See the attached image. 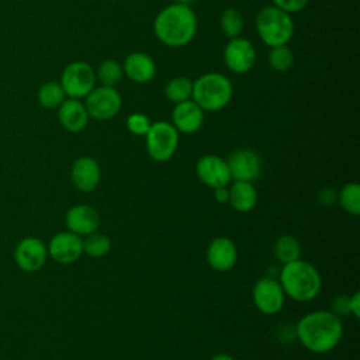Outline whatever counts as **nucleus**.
<instances>
[{
    "label": "nucleus",
    "instance_id": "c9c22d12",
    "mask_svg": "<svg viewBox=\"0 0 360 360\" xmlns=\"http://www.w3.org/2000/svg\"><path fill=\"white\" fill-rule=\"evenodd\" d=\"M194 0H174V3H180V4H187V6H190L191 3H193Z\"/></svg>",
    "mask_w": 360,
    "mask_h": 360
},
{
    "label": "nucleus",
    "instance_id": "7c9ffc66",
    "mask_svg": "<svg viewBox=\"0 0 360 360\" xmlns=\"http://www.w3.org/2000/svg\"><path fill=\"white\" fill-rule=\"evenodd\" d=\"M273 6L278 7L280 10L288 13V14H294V13H300L302 11L309 0H271Z\"/></svg>",
    "mask_w": 360,
    "mask_h": 360
},
{
    "label": "nucleus",
    "instance_id": "4be33fe9",
    "mask_svg": "<svg viewBox=\"0 0 360 360\" xmlns=\"http://www.w3.org/2000/svg\"><path fill=\"white\" fill-rule=\"evenodd\" d=\"M273 252L276 259L281 264H285L301 259V243L294 235L284 233L276 239Z\"/></svg>",
    "mask_w": 360,
    "mask_h": 360
},
{
    "label": "nucleus",
    "instance_id": "f03ea898",
    "mask_svg": "<svg viewBox=\"0 0 360 360\" xmlns=\"http://www.w3.org/2000/svg\"><path fill=\"white\" fill-rule=\"evenodd\" d=\"M198 27L197 15L187 4L172 3L162 8L153 21L156 38L169 48L188 45L195 37Z\"/></svg>",
    "mask_w": 360,
    "mask_h": 360
},
{
    "label": "nucleus",
    "instance_id": "4468645a",
    "mask_svg": "<svg viewBox=\"0 0 360 360\" xmlns=\"http://www.w3.org/2000/svg\"><path fill=\"white\" fill-rule=\"evenodd\" d=\"M195 174L210 188L228 186L231 180L229 167L225 159L218 155H204L195 163Z\"/></svg>",
    "mask_w": 360,
    "mask_h": 360
},
{
    "label": "nucleus",
    "instance_id": "473e14b6",
    "mask_svg": "<svg viewBox=\"0 0 360 360\" xmlns=\"http://www.w3.org/2000/svg\"><path fill=\"white\" fill-rule=\"evenodd\" d=\"M347 314H352L354 318H360V292L356 291L350 297L346 298Z\"/></svg>",
    "mask_w": 360,
    "mask_h": 360
},
{
    "label": "nucleus",
    "instance_id": "c756f323",
    "mask_svg": "<svg viewBox=\"0 0 360 360\" xmlns=\"http://www.w3.org/2000/svg\"><path fill=\"white\" fill-rule=\"evenodd\" d=\"M150 120L142 112H132L127 118L128 131L138 136H145L150 128Z\"/></svg>",
    "mask_w": 360,
    "mask_h": 360
},
{
    "label": "nucleus",
    "instance_id": "6e6552de",
    "mask_svg": "<svg viewBox=\"0 0 360 360\" xmlns=\"http://www.w3.org/2000/svg\"><path fill=\"white\" fill-rule=\"evenodd\" d=\"M122 98L115 87L98 86L84 97V107L89 117L98 121H107L115 117L120 112Z\"/></svg>",
    "mask_w": 360,
    "mask_h": 360
},
{
    "label": "nucleus",
    "instance_id": "5701e85b",
    "mask_svg": "<svg viewBox=\"0 0 360 360\" xmlns=\"http://www.w3.org/2000/svg\"><path fill=\"white\" fill-rule=\"evenodd\" d=\"M193 94V80L186 76L173 77L165 87V96L173 104L190 100Z\"/></svg>",
    "mask_w": 360,
    "mask_h": 360
},
{
    "label": "nucleus",
    "instance_id": "39448f33",
    "mask_svg": "<svg viewBox=\"0 0 360 360\" xmlns=\"http://www.w3.org/2000/svg\"><path fill=\"white\" fill-rule=\"evenodd\" d=\"M256 31L269 48L287 45L294 35V21L291 14L276 6L263 7L256 15Z\"/></svg>",
    "mask_w": 360,
    "mask_h": 360
},
{
    "label": "nucleus",
    "instance_id": "0eeeda50",
    "mask_svg": "<svg viewBox=\"0 0 360 360\" xmlns=\"http://www.w3.org/2000/svg\"><path fill=\"white\" fill-rule=\"evenodd\" d=\"M96 70L83 60L65 66L60 75V86L68 98H84L96 87Z\"/></svg>",
    "mask_w": 360,
    "mask_h": 360
},
{
    "label": "nucleus",
    "instance_id": "72a5a7b5",
    "mask_svg": "<svg viewBox=\"0 0 360 360\" xmlns=\"http://www.w3.org/2000/svg\"><path fill=\"white\" fill-rule=\"evenodd\" d=\"M214 195H215V200L218 202H222V204L228 202V200H229V188L226 186L214 188Z\"/></svg>",
    "mask_w": 360,
    "mask_h": 360
},
{
    "label": "nucleus",
    "instance_id": "e433bc0d",
    "mask_svg": "<svg viewBox=\"0 0 360 360\" xmlns=\"http://www.w3.org/2000/svg\"><path fill=\"white\" fill-rule=\"evenodd\" d=\"M0 360H10V359H0Z\"/></svg>",
    "mask_w": 360,
    "mask_h": 360
},
{
    "label": "nucleus",
    "instance_id": "412c9836",
    "mask_svg": "<svg viewBox=\"0 0 360 360\" xmlns=\"http://www.w3.org/2000/svg\"><path fill=\"white\" fill-rule=\"evenodd\" d=\"M228 202L238 212L252 211L257 202L256 187L249 181H233L229 187Z\"/></svg>",
    "mask_w": 360,
    "mask_h": 360
},
{
    "label": "nucleus",
    "instance_id": "7ed1b4c3",
    "mask_svg": "<svg viewBox=\"0 0 360 360\" xmlns=\"http://www.w3.org/2000/svg\"><path fill=\"white\" fill-rule=\"evenodd\" d=\"M278 283L285 297L298 302H309L315 300L322 288V277L318 269L302 259L283 264Z\"/></svg>",
    "mask_w": 360,
    "mask_h": 360
},
{
    "label": "nucleus",
    "instance_id": "f257e3e1",
    "mask_svg": "<svg viewBox=\"0 0 360 360\" xmlns=\"http://www.w3.org/2000/svg\"><path fill=\"white\" fill-rule=\"evenodd\" d=\"M295 333L307 350L323 354L339 345L343 336V323L336 312L318 309L305 314L297 322Z\"/></svg>",
    "mask_w": 360,
    "mask_h": 360
},
{
    "label": "nucleus",
    "instance_id": "423d86ee",
    "mask_svg": "<svg viewBox=\"0 0 360 360\" xmlns=\"http://www.w3.org/2000/svg\"><path fill=\"white\" fill-rule=\"evenodd\" d=\"M145 138L146 152L156 162L172 159L179 146V132L167 121L152 122Z\"/></svg>",
    "mask_w": 360,
    "mask_h": 360
},
{
    "label": "nucleus",
    "instance_id": "bb28decb",
    "mask_svg": "<svg viewBox=\"0 0 360 360\" xmlns=\"http://www.w3.org/2000/svg\"><path fill=\"white\" fill-rule=\"evenodd\" d=\"M219 27H221L222 34L225 37H228L229 39L240 37L243 27H245V20H243L242 13L236 8H226L221 14Z\"/></svg>",
    "mask_w": 360,
    "mask_h": 360
},
{
    "label": "nucleus",
    "instance_id": "6ab92c4d",
    "mask_svg": "<svg viewBox=\"0 0 360 360\" xmlns=\"http://www.w3.org/2000/svg\"><path fill=\"white\" fill-rule=\"evenodd\" d=\"M122 70L135 83H149L156 75V63L145 52H131L124 60Z\"/></svg>",
    "mask_w": 360,
    "mask_h": 360
},
{
    "label": "nucleus",
    "instance_id": "f8f14e48",
    "mask_svg": "<svg viewBox=\"0 0 360 360\" xmlns=\"http://www.w3.org/2000/svg\"><path fill=\"white\" fill-rule=\"evenodd\" d=\"M231 180L233 181H249L253 183L259 179L262 173V159L260 156L248 148L238 149L232 152L226 160Z\"/></svg>",
    "mask_w": 360,
    "mask_h": 360
},
{
    "label": "nucleus",
    "instance_id": "a878e982",
    "mask_svg": "<svg viewBox=\"0 0 360 360\" xmlns=\"http://www.w3.org/2000/svg\"><path fill=\"white\" fill-rule=\"evenodd\" d=\"M122 76H124L122 65L114 59L103 60L96 70V79L101 83V86L115 87V84L121 82Z\"/></svg>",
    "mask_w": 360,
    "mask_h": 360
},
{
    "label": "nucleus",
    "instance_id": "dca6fc26",
    "mask_svg": "<svg viewBox=\"0 0 360 360\" xmlns=\"http://www.w3.org/2000/svg\"><path fill=\"white\" fill-rule=\"evenodd\" d=\"M70 179L73 186L83 191H93L101 180V169L98 162L91 156L77 158L70 169Z\"/></svg>",
    "mask_w": 360,
    "mask_h": 360
},
{
    "label": "nucleus",
    "instance_id": "a211bd4d",
    "mask_svg": "<svg viewBox=\"0 0 360 360\" xmlns=\"http://www.w3.org/2000/svg\"><path fill=\"white\" fill-rule=\"evenodd\" d=\"M172 124L181 134H194L204 124V111L191 98L174 104Z\"/></svg>",
    "mask_w": 360,
    "mask_h": 360
},
{
    "label": "nucleus",
    "instance_id": "c85d7f7f",
    "mask_svg": "<svg viewBox=\"0 0 360 360\" xmlns=\"http://www.w3.org/2000/svg\"><path fill=\"white\" fill-rule=\"evenodd\" d=\"M269 65L277 72H287L294 65V52L287 45L273 46L267 55Z\"/></svg>",
    "mask_w": 360,
    "mask_h": 360
},
{
    "label": "nucleus",
    "instance_id": "b1692460",
    "mask_svg": "<svg viewBox=\"0 0 360 360\" xmlns=\"http://www.w3.org/2000/svg\"><path fill=\"white\" fill-rule=\"evenodd\" d=\"M37 100L44 108H58L66 100V94L60 83L46 82L38 89Z\"/></svg>",
    "mask_w": 360,
    "mask_h": 360
},
{
    "label": "nucleus",
    "instance_id": "20e7f679",
    "mask_svg": "<svg viewBox=\"0 0 360 360\" xmlns=\"http://www.w3.org/2000/svg\"><path fill=\"white\" fill-rule=\"evenodd\" d=\"M233 96L232 82L219 72H208L193 82L191 100L202 111L215 112L225 108Z\"/></svg>",
    "mask_w": 360,
    "mask_h": 360
},
{
    "label": "nucleus",
    "instance_id": "9b49d317",
    "mask_svg": "<svg viewBox=\"0 0 360 360\" xmlns=\"http://www.w3.org/2000/svg\"><path fill=\"white\" fill-rule=\"evenodd\" d=\"M224 62L226 68L236 75L248 73L256 63V49L253 44L243 37L231 38L224 49Z\"/></svg>",
    "mask_w": 360,
    "mask_h": 360
},
{
    "label": "nucleus",
    "instance_id": "f3484780",
    "mask_svg": "<svg viewBox=\"0 0 360 360\" xmlns=\"http://www.w3.org/2000/svg\"><path fill=\"white\" fill-rule=\"evenodd\" d=\"M238 260L236 245L226 236L212 239L207 248V262L211 269L217 271L231 270Z\"/></svg>",
    "mask_w": 360,
    "mask_h": 360
},
{
    "label": "nucleus",
    "instance_id": "2eb2a0df",
    "mask_svg": "<svg viewBox=\"0 0 360 360\" xmlns=\"http://www.w3.org/2000/svg\"><path fill=\"white\" fill-rule=\"evenodd\" d=\"M65 225L68 231L79 236H87L98 229L100 215L91 205L77 204L68 210L65 215Z\"/></svg>",
    "mask_w": 360,
    "mask_h": 360
},
{
    "label": "nucleus",
    "instance_id": "2f4dec72",
    "mask_svg": "<svg viewBox=\"0 0 360 360\" xmlns=\"http://www.w3.org/2000/svg\"><path fill=\"white\" fill-rule=\"evenodd\" d=\"M318 200L325 207L333 205L338 201V191L333 187H329V186L322 187L318 193Z\"/></svg>",
    "mask_w": 360,
    "mask_h": 360
},
{
    "label": "nucleus",
    "instance_id": "9d476101",
    "mask_svg": "<svg viewBox=\"0 0 360 360\" xmlns=\"http://www.w3.org/2000/svg\"><path fill=\"white\" fill-rule=\"evenodd\" d=\"M48 257L45 242L37 236H25L20 239L14 248V262L17 267L25 273L41 270Z\"/></svg>",
    "mask_w": 360,
    "mask_h": 360
},
{
    "label": "nucleus",
    "instance_id": "aec40b11",
    "mask_svg": "<svg viewBox=\"0 0 360 360\" xmlns=\"http://www.w3.org/2000/svg\"><path fill=\"white\" fill-rule=\"evenodd\" d=\"M58 118L60 125L69 132H80L89 122V112L77 98H66L58 107Z\"/></svg>",
    "mask_w": 360,
    "mask_h": 360
},
{
    "label": "nucleus",
    "instance_id": "ddd939ff",
    "mask_svg": "<svg viewBox=\"0 0 360 360\" xmlns=\"http://www.w3.org/2000/svg\"><path fill=\"white\" fill-rule=\"evenodd\" d=\"M46 248L52 260L59 264H70L83 255V239L70 231H62L51 238Z\"/></svg>",
    "mask_w": 360,
    "mask_h": 360
},
{
    "label": "nucleus",
    "instance_id": "1a4fd4ad",
    "mask_svg": "<svg viewBox=\"0 0 360 360\" xmlns=\"http://www.w3.org/2000/svg\"><path fill=\"white\" fill-rule=\"evenodd\" d=\"M252 298L256 309L264 315L278 314L285 302L284 290L273 277L259 278L253 285Z\"/></svg>",
    "mask_w": 360,
    "mask_h": 360
},
{
    "label": "nucleus",
    "instance_id": "cd10ccee",
    "mask_svg": "<svg viewBox=\"0 0 360 360\" xmlns=\"http://www.w3.org/2000/svg\"><path fill=\"white\" fill-rule=\"evenodd\" d=\"M111 249V239L101 233V232H93L83 239V253H86L90 257H101L105 256Z\"/></svg>",
    "mask_w": 360,
    "mask_h": 360
},
{
    "label": "nucleus",
    "instance_id": "393cba45",
    "mask_svg": "<svg viewBox=\"0 0 360 360\" xmlns=\"http://www.w3.org/2000/svg\"><path fill=\"white\" fill-rule=\"evenodd\" d=\"M338 201L340 207L350 215L360 214V186L356 181L346 183L338 191Z\"/></svg>",
    "mask_w": 360,
    "mask_h": 360
},
{
    "label": "nucleus",
    "instance_id": "f704fd0d",
    "mask_svg": "<svg viewBox=\"0 0 360 360\" xmlns=\"http://www.w3.org/2000/svg\"><path fill=\"white\" fill-rule=\"evenodd\" d=\"M211 360H235L231 354H226V353H218L215 356L211 357Z\"/></svg>",
    "mask_w": 360,
    "mask_h": 360
}]
</instances>
